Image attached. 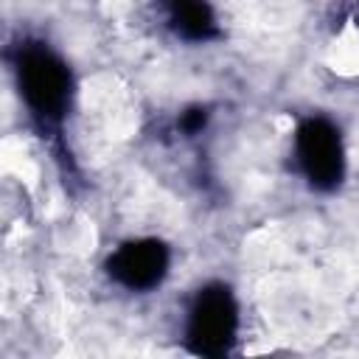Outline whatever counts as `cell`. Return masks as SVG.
<instances>
[{"label": "cell", "mask_w": 359, "mask_h": 359, "mask_svg": "<svg viewBox=\"0 0 359 359\" xmlns=\"http://www.w3.org/2000/svg\"><path fill=\"white\" fill-rule=\"evenodd\" d=\"M165 266L168 261L157 241L129 244L115 252V278H121L132 289H146L160 283V278L165 275Z\"/></svg>", "instance_id": "obj_1"}, {"label": "cell", "mask_w": 359, "mask_h": 359, "mask_svg": "<svg viewBox=\"0 0 359 359\" xmlns=\"http://www.w3.org/2000/svg\"><path fill=\"white\" fill-rule=\"evenodd\" d=\"M300 160L311 180H334L339 171V149L334 132L317 126H306L300 132Z\"/></svg>", "instance_id": "obj_2"}, {"label": "cell", "mask_w": 359, "mask_h": 359, "mask_svg": "<svg viewBox=\"0 0 359 359\" xmlns=\"http://www.w3.org/2000/svg\"><path fill=\"white\" fill-rule=\"evenodd\" d=\"M325 65L342 76V79H356L359 76V25L348 20L334 39L325 48Z\"/></svg>", "instance_id": "obj_3"}]
</instances>
